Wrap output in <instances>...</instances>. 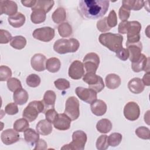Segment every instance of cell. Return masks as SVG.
Here are the masks:
<instances>
[{
  "label": "cell",
  "instance_id": "obj_1",
  "mask_svg": "<svg viewBox=\"0 0 150 150\" xmlns=\"http://www.w3.org/2000/svg\"><path fill=\"white\" fill-rule=\"evenodd\" d=\"M110 1L107 0H80L79 7L81 15L89 19L103 17L107 12Z\"/></svg>",
  "mask_w": 150,
  "mask_h": 150
},
{
  "label": "cell",
  "instance_id": "obj_2",
  "mask_svg": "<svg viewBox=\"0 0 150 150\" xmlns=\"http://www.w3.org/2000/svg\"><path fill=\"white\" fill-rule=\"evenodd\" d=\"M123 36L121 35L110 32L101 33L98 38L99 42L102 45L115 53L123 47Z\"/></svg>",
  "mask_w": 150,
  "mask_h": 150
},
{
  "label": "cell",
  "instance_id": "obj_3",
  "mask_svg": "<svg viewBox=\"0 0 150 150\" xmlns=\"http://www.w3.org/2000/svg\"><path fill=\"white\" fill-rule=\"evenodd\" d=\"M80 47L78 40L74 38L60 39L57 40L53 45V49L59 54L76 52Z\"/></svg>",
  "mask_w": 150,
  "mask_h": 150
},
{
  "label": "cell",
  "instance_id": "obj_4",
  "mask_svg": "<svg viewBox=\"0 0 150 150\" xmlns=\"http://www.w3.org/2000/svg\"><path fill=\"white\" fill-rule=\"evenodd\" d=\"M45 110V106L43 101L35 100L30 102L26 107L22 116L29 122H32L36 119L39 114L44 112Z\"/></svg>",
  "mask_w": 150,
  "mask_h": 150
},
{
  "label": "cell",
  "instance_id": "obj_5",
  "mask_svg": "<svg viewBox=\"0 0 150 150\" xmlns=\"http://www.w3.org/2000/svg\"><path fill=\"white\" fill-rule=\"evenodd\" d=\"M87 137L86 134L81 130L74 131L72 134V141L61 148V149L83 150Z\"/></svg>",
  "mask_w": 150,
  "mask_h": 150
},
{
  "label": "cell",
  "instance_id": "obj_6",
  "mask_svg": "<svg viewBox=\"0 0 150 150\" xmlns=\"http://www.w3.org/2000/svg\"><path fill=\"white\" fill-rule=\"evenodd\" d=\"M71 121L77 120L80 115L79 101V100L74 97H69L65 103V110L64 112Z\"/></svg>",
  "mask_w": 150,
  "mask_h": 150
},
{
  "label": "cell",
  "instance_id": "obj_7",
  "mask_svg": "<svg viewBox=\"0 0 150 150\" xmlns=\"http://www.w3.org/2000/svg\"><path fill=\"white\" fill-rule=\"evenodd\" d=\"M83 80L88 84L90 88L95 90L97 93L101 91L105 86L102 77L96 73H86L83 76Z\"/></svg>",
  "mask_w": 150,
  "mask_h": 150
},
{
  "label": "cell",
  "instance_id": "obj_8",
  "mask_svg": "<svg viewBox=\"0 0 150 150\" xmlns=\"http://www.w3.org/2000/svg\"><path fill=\"white\" fill-rule=\"evenodd\" d=\"M141 25L138 21H129V25L127 30V40L125 45L137 43L140 40V32Z\"/></svg>",
  "mask_w": 150,
  "mask_h": 150
},
{
  "label": "cell",
  "instance_id": "obj_9",
  "mask_svg": "<svg viewBox=\"0 0 150 150\" xmlns=\"http://www.w3.org/2000/svg\"><path fill=\"white\" fill-rule=\"evenodd\" d=\"M83 62L87 73H96L100 64V57L96 53H88L84 56Z\"/></svg>",
  "mask_w": 150,
  "mask_h": 150
},
{
  "label": "cell",
  "instance_id": "obj_10",
  "mask_svg": "<svg viewBox=\"0 0 150 150\" xmlns=\"http://www.w3.org/2000/svg\"><path fill=\"white\" fill-rule=\"evenodd\" d=\"M54 29L49 26L36 29L32 33V36L35 39L45 42L52 40L54 38Z\"/></svg>",
  "mask_w": 150,
  "mask_h": 150
},
{
  "label": "cell",
  "instance_id": "obj_11",
  "mask_svg": "<svg viewBox=\"0 0 150 150\" xmlns=\"http://www.w3.org/2000/svg\"><path fill=\"white\" fill-rule=\"evenodd\" d=\"M75 92L80 100L88 104L92 103L97 97V92L90 88H87L82 87H77L76 88Z\"/></svg>",
  "mask_w": 150,
  "mask_h": 150
},
{
  "label": "cell",
  "instance_id": "obj_12",
  "mask_svg": "<svg viewBox=\"0 0 150 150\" xmlns=\"http://www.w3.org/2000/svg\"><path fill=\"white\" fill-rule=\"evenodd\" d=\"M123 112L126 119L129 121H135L139 117L140 108L137 103L129 101L125 104Z\"/></svg>",
  "mask_w": 150,
  "mask_h": 150
},
{
  "label": "cell",
  "instance_id": "obj_13",
  "mask_svg": "<svg viewBox=\"0 0 150 150\" xmlns=\"http://www.w3.org/2000/svg\"><path fill=\"white\" fill-rule=\"evenodd\" d=\"M69 76L74 80H79L84 75V66L82 62L79 60L73 61L69 68L68 71Z\"/></svg>",
  "mask_w": 150,
  "mask_h": 150
},
{
  "label": "cell",
  "instance_id": "obj_14",
  "mask_svg": "<svg viewBox=\"0 0 150 150\" xmlns=\"http://www.w3.org/2000/svg\"><path fill=\"white\" fill-rule=\"evenodd\" d=\"M1 139L4 144L8 145L18 142L20 139V135L16 131L9 128L2 132Z\"/></svg>",
  "mask_w": 150,
  "mask_h": 150
},
{
  "label": "cell",
  "instance_id": "obj_15",
  "mask_svg": "<svg viewBox=\"0 0 150 150\" xmlns=\"http://www.w3.org/2000/svg\"><path fill=\"white\" fill-rule=\"evenodd\" d=\"M18 5L16 3L10 0H2L0 1V13L5 14L9 16L17 13Z\"/></svg>",
  "mask_w": 150,
  "mask_h": 150
},
{
  "label": "cell",
  "instance_id": "obj_16",
  "mask_svg": "<svg viewBox=\"0 0 150 150\" xmlns=\"http://www.w3.org/2000/svg\"><path fill=\"white\" fill-rule=\"evenodd\" d=\"M131 67L134 72L138 73L141 71L149 72V58L145 54H141L139 59L132 63Z\"/></svg>",
  "mask_w": 150,
  "mask_h": 150
},
{
  "label": "cell",
  "instance_id": "obj_17",
  "mask_svg": "<svg viewBox=\"0 0 150 150\" xmlns=\"http://www.w3.org/2000/svg\"><path fill=\"white\" fill-rule=\"evenodd\" d=\"M71 120L65 113L59 114L57 118L53 122L54 127L61 131L67 130L70 128Z\"/></svg>",
  "mask_w": 150,
  "mask_h": 150
},
{
  "label": "cell",
  "instance_id": "obj_18",
  "mask_svg": "<svg viewBox=\"0 0 150 150\" xmlns=\"http://www.w3.org/2000/svg\"><path fill=\"white\" fill-rule=\"evenodd\" d=\"M47 59L46 56L42 53L35 54L31 58V66L37 71H43L46 69Z\"/></svg>",
  "mask_w": 150,
  "mask_h": 150
},
{
  "label": "cell",
  "instance_id": "obj_19",
  "mask_svg": "<svg viewBox=\"0 0 150 150\" xmlns=\"http://www.w3.org/2000/svg\"><path fill=\"white\" fill-rule=\"evenodd\" d=\"M129 52V59L131 63L137 61L141 56L142 49V43L139 41L137 43H131L126 45Z\"/></svg>",
  "mask_w": 150,
  "mask_h": 150
},
{
  "label": "cell",
  "instance_id": "obj_20",
  "mask_svg": "<svg viewBox=\"0 0 150 150\" xmlns=\"http://www.w3.org/2000/svg\"><path fill=\"white\" fill-rule=\"evenodd\" d=\"M90 108L93 114L97 116H102L106 112L107 106L104 101L96 99L91 103Z\"/></svg>",
  "mask_w": 150,
  "mask_h": 150
},
{
  "label": "cell",
  "instance_id": "obj_21",
  "mask_svg": "<svg viewBox=\"0 0 150 150\" xmlns=\"http://www.w3.org/2000/svg\"><path fill=\"white\" fill-rule=\"evenodd\" d=\"M128 88L131 93L134 94H139L144 91L145 85L143 84L140 78L135 77L129 81L128 83Z\"/></svg>",
  "mask_w": 150,
  "mask_h": 150
},
{
  "label": "cell",
  "instance_id": "obj_22",
  "mask_svg": "<svg viewBox=\"0 0 150 150\" xmlns=\"http://www.w3.org/2000/svg\"><path fill=\"white\" fill-rule=\"evenodd\" d=\"M36 131L40 135H47L52 133L53 127L52 123L46 120L39 121L36 126Z\"/></svg>",
  "mask_w": 150,
  "mask_h": 150
},
{
  "label": "cell",
  "instance_id": "obj_23",
  "mask_svg": "<svg viewBox=\"0 0 150 150\" xmlns=\"http://www.w3.org/2000/svg\"><path fill=\"white\" fill-rule=\"evenodd\" d=\"M106 87L109 89H115L118 88L121 83V80L120 76L116 74L111 73L107 75L105 79Z\"/></svg>",
  "mask_w": 150,
  "mask_h": 150
},
{
  "label": "cell",
  "instance_id": "obj_24",
  "mask_svg": "<svg viewBox=\"0 0 150 150\" xmlns=\"http://www.w3.org/2000/svg\"><path fill=\"white\" fill-rule=\"evenodd\" d=\"M29 94L23 88H19L13 92V100L14 102L18 105L25 104L28 100Z\"/></svg>",
  "mask_w": 150,
  "mask_h": 150
},
{
  "label": "cell",
  "instance_id": "obj_25",
  "mask_svg": "<svg viewBox=\"0 0 150 150\" xmlns=\"http://www.w3.org/2000/svg\"><path fill=\"white\" fill-rule=\"evenodd\" d=\"M8 21L10 25L13 28H20L22 26L26 21L25 16L21 12H17L14 15L9 16Z\"/></svg>",
  "mask_w": 150,
  "mask_h": 150
},
{
  "label": "cell",
  "instance_id": "obj_26",
  "mask_svg": "<svg viewBox=\"0 0 150 150\" xmlns=\"http://www.w3.org/2000/svg\"><path fill=\"white\" fill-rule=\"evenodd\" d=\"M24 139L28 144L34 145L39 139V134L32 128H28L24 131Z\"/></svg>",
  "mask_w": 150,
  "mask_h": 150
},
{
  "label": "cell",
  "instance_id": "obj_27",
  "mask_svg": "<svg viewBox=\"0 0 150 150\" xmlns=\"http://www.w3.org/2000/svg\"><path fill=\"white\" fill-rule=\"evenodd\" d=\"M56 99V95L55 93L52 90L46 91L43 96V102L45 106V109L53 108L55 104V101Z\"/></svg>",
  "mask_w": 150,
  "mask_h": 150
},
{
  "label": "cell",
  "instance_id": "obj_28",
  "mask_svg": "<svg viewBox=\"0 0 150 150\" xmlns=\"http://www.w3.org/2000/svg\"><path fill=\"white\" fill-rule=\"evenodd\" d=\"M144 2L142 0H124L122 6L129 11H139L144 6Z\"/></svg>",
  "mask_w": 150,
  "mask_h": 150
},
{
  "label": "cell",
  "instance_id": "obj_29",
  "mask_svg": "<svg viewBox=\"0 0 150 150\" xmlns=\"http://www.w3.org/2000/svg\"><path fill=\"white\" fill-rule=\"evenodd\" d=\"M32 11L30 19L33 23L39 24L45 22L46 18V13L44 11L39 9H35Z\"/></svg>",
  "mask_w": 150,
  "mask_h": 150
},
{
  "label": "cell",
  "instance_id": "obj_30",
  "mask_svg": "<svg viewBox=\"0 0 150 150\" xmlns=\"http://www.w3.org/2000/svg\"><path fill=\"white\" fill-rule=\"evenodd\" d=\"M61 67V63L59 59L51 57L47 60L46 63V69L51 73L57 72Z\"/></svg>",
  "mask_w": 150,
  "mask_h": 150
},
{
  "label": "cell",
  "instance_id": "obj_31",
  "mask_svg": "<svg viewBox=\"0 0 150 150\" xmlns=\"http://www.w3.org/2000/svg\"><path fill=\"white\" fill-rule=\"evenodd\" d=\"M112 127L111 122L107 118H103L99 120L96 124L97 131L103 134L109 132L111 130Z\"/></svg>",
  "mask_w": 150,
  "mask_h": 150
},
{
  "label": "cell",
  "instance_id": "obj_32",
  "mask_svg": "<svg viewBox=\"0 0 150 150\" xmlns=\"http://www.w3.org/2000/svg\"><path fill=\"white\" fill-rule=\"evenodd\" d=\"M54 2L53 1H45L38 0L35 5L32 8V10L35 9H39L44 11L46 13L49 12L54 5Z\"/></svg>",
  "mask_w": 150,
  "mask_h": 150
},
{
  "label": "cell",
  "instance_id": "obj_33",
  "mask_svg": "<svg viewBox=\"0 0 150 150\" xmlns=\"http://www.w3.org/2000/svg\"><path fill=\"white\" fill-rule=\"evenodd\" d=\"M52 18L54 23H62V22L66 19V9L62 7L57 8L52 13Z\"/></svg>",
  "mask_w": 150,
  "mask_h": 150
},
{
  "label": "cell",
  "instance_id": "obj_34",
  "mask_svg": "<svg viewBox=\"0 0 150 150\" xmlns=\"http://www.w3.org/2000/svg\"><path fill=\"white\" fill-rule=\"evenodd\" d=\"M10 45L13 48L21 50L25 47L26 45V39L22 36H15L12 37L10 41Z\"/></svg>",
  "mask_w": 150,
  "mask_h": 150
},
{
  "label": "cell",
  "instance_id": "obj_35",
  "mask_svg": "<svg viewBox=\"0 0 150 150\" xmlns=\"http://www.w3.org/2000/svg\"><path fill=\"white\" fill-rule=\"evenodd\" d=\"M58 32L62 38H68L71 35L73 30L71 26L68 22H63L58 26Z\"/></svg>",
  "mask_w": 150,
  "mask_h": 150
},
{
  "label": "cell",
  "instance_id": "obj_36",
  "mask_svg": "<svg viewBox=\"0 0 150 150\" xmlns=\"http://www.w3.org/2000/svg\"><path fill=\"white\" fill-rule=\"evenodd\" d=\"M29 127L28 121L25 118H19L15 121L13 124V129L17 132H23Z\"/></svg>",
  "mask_w": 150,
  "mask_h": 150
},
{
  "label": "cell",
  "instance_id": "obj_37",
  "mask_svg": "<svg viewBox=\"0 0 150 150\" xmlns=\"http://www.w3.org/2000/svg\"><path fill=\"white\" fill-rule=\"evenodd\" d=\"M122 139V136L120 133H118V132L112 133L108 137V145L113 147L117 146L121 143Z\"/></svg>",
  "mask_w": 150,
  "mask_h": 150
},
{
  "label": "cell",
  "instance_id": "obj_38",
  "mask_svg": "<svg viewBox=\"0 0 150 150\" xmlns=\"http://www.w3.org/2000/svg\"><path fill=\"white\" fill-rule=\"evenodd\" d=\"M7 87L12 92H15L16 90L22 88L21 82L15 77L10 78L7 80Z\"/></svg>",
  "mask_w": 150,
  "mask_h": 150
},
{
  "label": "cell",
  "instance_id": "obj_39",
  "mask_svg": "<svg viewBox=\"0 0 150 150\" xmlns=\"http://www.w3.org/2000/svg\"><path fill=\"white\" fill-rule=\"evenodd\" d=\"M96 148L98 150H105L108 146V136L107 135H101L97 139L96 143Z\"/></svg>",
  "mask_w": 150,
  "mask_h": 150
},
{
  "label": "cell",
  "instance_id": "obj_40",
  "mask_svg": "<svg viewBox=\"0 0 150 150\" xmlns=\"http://www.w3.org/2000/svg\"><path fill=\"white\" fill-rule=\"evenodd\" d=\"M40 78L36 74H30L26 79V82L28 86L30 87H37L40 83Z\"/></svg>",
  "mask_w": 150,
  "mask_h": 150
},
{
  "label": "cell",
  "instance_id": "obj_41",
  "mask_svg": "<svg viewBox=\"0 0 150 150\" xmlns=\"http://www.w3.org/2000/svg\"><path fill=\"white\" fill-rule=\"evenodd\" d=\"M136 135L141 139H149L150 138V130L146 127H139L135 130Z\"/></svg>",
  "mask_w": 150,
  "mask_h": 150
},
{
  "label": "cell",
  "instance_id": "obj_42",
  "mask_svg": "<svg viewBox=\"0 0 150 150\" xmlns=\"http://www.w3.org/2000/svg\"><path fill=\"white\" fill-rule=\"evenodd\" d=\"M12 76L11 69L6 66L2 65L0 67V80L4 81L9 80Z\"/></svg>",
  "mask_w": 150,
  "mask_h": 150
},
{
  "label": "cell",
  "instance_id": "obj_43",
  "mask_svg": "<svg viewBox=\"0 0 150 150\" xmlns=\"http://www.w3.org/2000/svg\"><path fill=\"white\" fill-rule=\"evenodd\" d=\"M54 86L60 90H65L68 89L70 86L69 81L63 78H60L55 80L54 81Z\"/></svg>",
  "mask_w": 150,
  "mask_h": 150
},
{
  "label": "cell",
  "instance_id": "obj_44",
  "mask_svg": "<svg viewBox=\"0 0 150 150\" xmlns=\"http://www.w3.org/2000/svg\"><path fill=\"white\" fill-rule=\"evenodd\" d=\"M117 16L114 10H111L108 16L107 17V23L108 26L111 28L115 27L117 25Z\"/></svg>",
  "mask_w": 150,
  "mask_h": 150
},
{
  "label": "cell",
  "instance_id": "obj_45",
  "mask_svg": "<svg viewBox=\"0 0 150 150\" xmlns=\"http://www.w3.org/2000/svg\"><path fill=\"white\" fill-rule=\"evenodd\" d=\"M97 28L99 31L103 33L107 32L111 29V28L107 25V17H104V18L101 19L97 21Z\"/></svg>",
  "mask_w": 150,
  "mask_h": 150
},
{
  "label": "cell",
  "instance_id": "obj_46",
  "mask_svg": "<svg viewBox=\"0 0 150 150\" xmlns=\"http://www.w3.org/2000/svg\"><path fill=\"white\" fill-rule=\"evenodd\" d=\"M12 37L11 34L6 30H0V43L1 44H6L11 40Z\"/></svg>",
  "mask_w": 150,
  "mask_h": 150
},
{
  "label": "cell",
  "instance_id": "obj_47",
  "mask_svg": "<svg viewBox=\"0 0 150 150\" xmlns=\"http://www.w3.org/2000/svg\"><path fill=\"white\" fill-rule=\"evenodd\" d=\"M5 111L8 115H15L18 112L19 110L18 105L15 103H10L5 106Z\"/></svg>",
  "mask_w": 150,
  "mask_h": 150
},
{
  "label": "cell",
  "instance_id": "obj_48",
  "mask_svg": "<svg viewBox=\"0 0 150 150\" xmlns=\"http://www.w3.org/2000/svg\"><path fill=\"white\" fill-rule=\"evenodd\" d=\"M57 112L54 110V108H49L45 112V117L46 119L51 123H53L56 118L58 115Z\"/></svg>",
  "mask_w": 150,
  "mask_h": 150
},
{
  "label": "cell",
  "instance_id": "obj_49",
  "mask_svg": "<svg viewBox=\"0 0 150 150\" xmlns=\"http://www.w3.org/2000/svg\"><path fill=\"white\" fill-rule=\"evenodd\" d=\"M119 18L122 21H126L129 18L130 16V11L125 8L123 6H121L119 9L118 12Z\"/></svg>",
  "mask_w": 150,
  "mask_h": 150
},
{
  "label": "cell",
  "instance_id": "obj_50",
  "mask_svg": "<svg viewBox=\"0 0 150 150\" xmlns=\"http://www.w3.org/2000/svg\"><path fill=\"white\" fill-rule=\"evenodd\" d=\"M116 56L122 61L127 60L129 57V52L125 48L122 47L116 52Z\"/></svg>",
  "mask_w": 150,
  "mask_h": 150
},
{
  "label": "cell",
  "instance_id": "obj_51",
  "mask_svg": "<svg viewBox=\"0 0 150 150\" xmlns=\"http://www.w3.org/2000/svg\"><path fill=\"white\" fill-rule=\"evenodd\" d=\"M129 25V21H122L121 22L118 27V33L121 34H126L127 32L128 28Z\"/></svg>",
  "mask_w": 150,
  "mask_h": 150
},
{
  "label": "cell",
  "instance_id": "obj_52",
  "mask_svg": "<svg viewBox=\"0 0 150 150\" xmlns=\"http://www.w3.org/2000/svg\"><path fill=\"white\" fill-rule=\"evenodd\" d=\"M47 148V145L46 141L44 139H40L39 141L36 143L35 147L34 149H46Z\"/></svg>",
  "mask_w": 150,
  "mask_h": 150
},
{
  "label": "cell",
  "instance_id": "obj_53",
  "mask_svg": "<svg viewBox=\"0 0 150 150\" xmlns=\"http://www.w3.org/2000/svg\"><path fill=\"white\" fill-rule=\"evenodd\" d=\"M141 80L144 85L149 86L150 85V73L149 72L146 73L144 75L142 79Z\"/></svg>",
  "mask_w": 150,
  "mask_h": 150
},
{
  "label": "cell",
  "instance_id": "obj_54",
  "mask_svg": "<svg viewBox=\"0 0 150 150\" xmlns=\"http://www.w3.org/2000/svg\"><path fill=\"white\" fill-rule=\"evenodd\" d=\"M36 0H26V1H21V3L23 6L26 7H31L32 8L36 4Z\"/></svg>",
  "mask_w": 150,
  "mask_h": 150
},
{
  "label": "cell",
  "instance_id": "obj_55",
  "mask_svg": "<svg viewBox=\"0 0 150 150\" xmlns=\"http://www.w3.org/2000/svg\"><path fill=\"white\" fill-rule=\"evenodd\" d=\"M149 111H147L146 114L144 115V121L146 122L148 125H149Z\"/></svg>",
  "mask_w": 150,
  "mask_h": 150
}]
</instances>
